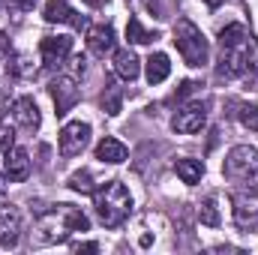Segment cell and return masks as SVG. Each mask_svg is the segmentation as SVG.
I'll return each instance as SVG.
<instances>
[{
	"label": "cell",
	"mask_w": 258,
	"mask_h": 255,
	"mask_svg": "<svg viewBox=\"0 0 258 255\" xmlns=\"http://www.w3.org/2000/svg\"><path fill=\"white\" fill-rule=\"evenodd\" d=\"M90 228V219L72 207V204H60L57 210L45 213L36 225V243H63L69 234L75 231H87Z\"/></svg>",
	"instance_id": "1"
},
{
	"label": "cell",
	"mask_w": 258,
	"mask_h": 255,
	"mask_svg": "<svg viewBox=\"0 0 258 255\" xmlns=\"http://www.w3.org/2000/svg\"><path fill=\"white\" fill-rule=\"evenodd\" d=\"M93 207H96V216L105 228H117L132 213V195L120 180H108L93 192Z\"/></svg>",
	"instance_id": "2"
},
{
	"label": "cell",
	"mask_w": 258,
	"mask_h": 255,
	"mask_svg": "<svg viewBox=\"0 0 258 255\" xmlns=\"http://www.w3.org/2000/svg\"><path fill=\"white\" fill-rule=\"evenodd\" d=\"M222 174L240 189H258V150L249 144L231 147L222 162Z\"/></svg>",
	"instance_id": "3"
},
{
	"label": "cell",
	"mask_w": 258,
	"mask_h": 255,
	"mask_svg": "<svg viewBox=\"0 0 258 255\" xmlns=\"http://www.w3.org/2000/svg\"><path fill=\"white\" fill-rule=\"evenodd\" d=\"M174 45H177L183 63L195 66V69L204 66L207 63V57H210V45H207L204 33L195 27L189 18H180V21L174 24Z\"/></svg>",
	"instance_id": "4"
},
{
	"label": "cell",
	"mask_w": 258,
	"mask_h": 255,
	"mask_svg": "<svg viewBox=\"0 0 258 255\" xmlns=\"http://www.w3.org/2000/svg\"><path fill=\"white\" fill-rule=\"evenodd\" d=\"M231 213L237 228L255 231L258 228V189H237L231 195Z\"/></svg>",
	"instance_id": "5"
},
{
	"label": "cell",
	"mask_w": 258,
	"mask_h": 255,
	"mask_svg": "<svg viewBox=\"0 0 258 255\" xmlns=\"http://www.w3.org/2000/svg\"><path fill=\"white\" fill-rule=\"evenodd\" d=\"M87 141H90V123H84V120H72V123H66V126L60 129V138H57L60 156H63V159L78 156V153L87 147Z\"/></svg>",
	"instance_id": "6"
},
{
	"label": "cell",
	"mask_w": 258,
	"mask_h": 255,
	"mask_svg": "<svg viewBox=\"0 0 258 255\" xmlns=\"http://www.w3.org/2000/svg\"><path fill=\"white\" fill-rule=\"evenodd\" d=\"M48 93H51L54 108H57V114H60V117L69 114V111L78 105V99H81V90H78V84H75V78H72V75H57V78L48 84Z\"/></svg>",
	"instance_id": "7"
},
{
	"label": "cell",
	"mask_w": 258,
	"mask_h": 255,
	"mask_svg": "<svg viewBox=\"0 0 258 255\" xmlns=\"http://www.w3.org/2000/svg\"><path fill=\"white\" fill-rule=\"evenodd\" d=\"M249 45L252 39H246L243 45H228V48H219V75L225 78H237L249 69Z\"/></svg>",
	"instance_id": "8"
},
{
	"label": "cell",
	"mask_w": 258,
	"mask_h": 255,
	"mask_svg": "<svg viewBox=\"0 0 258 255\" xmlns=\"http://www.w3.org/2000/svg\"><path fill=\"white\" fill-rule=\"evenodd\" d=\"M204 123H207V108H204V102H189V105H183V108L174 114L171 129L180 132V135H195V132L204 129Z\"/></svg>",
	"instance_id": "9"
},
{
	"label": "cell",
	"mask_w": 258,
	"mask_h": 255,
	"mask_svg": "<svg viewBox=\"0 0 258 255\" xmlns=\"http://www.w3.org/2000/svg\"><path fill=\"white\" fill-rule=\"evenodd\" d=\"M72 51V36H45L39 42V54H42V66L45 69H57L69 60Z\"/></svg>",
	"instance_id": "10"
},
{
	"label": "cell",
	"mask_w": 258,
	"mask_h": 255,
	"mask_svg": "<svg viewBox=\"0 0 258 255\" xmlns=\"http://www.w3.org/2000/svg\"><path fill=\"white\" fill-rule=\"evenodd\" d=\"M21 237V213L18 207L12 204H3L0 207V246L3 249H12Z\"/></svg>",
	"instance_id": "11"
},
{
	"label": "cell",
	"mask_w": 258,
	"mask_h": 255,
	"mask_svg": "<svg viewBox=\"0 0 258 255\" xmlns=\"http://www.w3.org/2000/svg\"><path fill=\"white\" fill-rule=\"evenodd\" d=\"M3 168L9 174L12 183H21L30 177V153L24 147H9L6 150V159H3Z\"/></svg>",
	"instance_id": "12"
},
{
	"label": "cell",
	"mask_w": 258,
	"mask_h": 255,
	"mask_svg": "<svg viewBox=\"0 0 258 255\" xmlns=\"http://www.w3.org/2000/svg\"><path fill=\"white\" fill-rule=\"evenodd\" d=\"M12 120L21 129H27V132H36L39 123H42L39 108H36V102H33L30 96H18V99L12 102Z\"/></svg>",
	"instance_id": "13"
},
{
	"label": "cell",
	"mask_w": 258,
	"mask_h": 255,
	"mask_svg": "<svg viewBox=\"0 0 258 255\" xmlns=\"http://www.w3.org/2000/svg\"><path fill=\"white\" fill-rule=\"evenodd\" d=\"M42 18L48 24H72V27L84 24V18H78V12L69 6V0H48L42 9Z\"/></svg>",
	"instance_id": "14"
},
{
	"label": "cell",
	"mask_w": 258,
	"mask_h": 255,
	"mask_svg": "<svg viewBox=\"0 0 258 255\" xmlns=\"http://www.w3.org/2000/svg\"><path fill=\"white\" fill-rule=\"evenodd\" d=\"M114 27L111 24H96V27H90L87 30V48H90V54H96V57H105L108 51H114Z\"/></svg>",
	"instance_id": "15"
},
{
	"label": "cell",
	"mask_w": 258,
	"mask_h": 255,
	"mask_svg": "<svg viewBox=\"0 0 258 255\" xmlns=\"http://www.w3.org/2000/svg\"><path fill=\"white\" fill-rule=\"evenodd\" d=\"M114 72H117V78H123V81H135L138 72H141V60L135 57V51L117 48V51H114Z\"/></svg>",
	"instance_id": "16"
},
{
	"label": "cell",
	"mask_w": 258,
	"mask_h": 255,
	"mask_svg": "<svg viewBox=\"0 0 258 255\" xmlns=\"http://www.w3.org/2000/svg\"><path fill=\"white\" fill-rule=\"evenodd\" d=\"M126 156H129L126 144L117 141V138H102V141L96 144V159H99V162H111V165H117V162H123Z\"/></svg>",
	"instance_id": "17"
},
{
	"label": "cell",
	"mask_w": 258,
	"mask_h": 255,
	"mask_svg": "<svg viewBox=\"0 0 258 255\" xmlns=\"http://www.w3.org/2000/svg\"><path fill=\"white\" fill-rule=\"evenodd\" d=\"M174 171H177V177L183 180V183H201V177H204V162L201 159H189V156H183V159H177L174 162Z\"/></svg>",
	"instance_id": "18"
},
{
	"label": "cell",
	"mask_w": 258,
	"mask_h": 255,
	"mask_svg": "<svg viewBox=\"0 0 258 255\" xmlns=\"http://www.w3.org/2000/svg\"><path fill=\"white\" fill-rule=\"evenodd\" d=\"M168 72H171V60H168V54L156 51V54L147 57V81H150V84H162V81L168 78Z\"/></svg>",
	"instance_id": "19"
},
{
	"label": "cell",
	"mask_w": 258,
	"mask_h": 255,
	"mask_svg": "<svg viewBox=\"0 0 258 255\" xmlns=\"http://www.w3.org/2000/svg\"><path fill=\"white\" fill-rule=\"evenodd\" d=\"M249 36H246V27L243 24H228L219 30V48H228V45H243Z\"/></svg>",
	"instance_id": "20"
},
{
	"label": "cell",
	"mask_w": 258,
	"mask_h": 255,
	"mask_svg": "<svg viewBox=\"0 0 258 255\" xmlns=\"http://www.w3.org/2000/svg\"><path fill=\"white\" fill-rule=\"evenodd\" d=\"M126 39H129V42H135V45H147V42H153V39H156V33H153V30H147L138 18H129Z\"/></svg>",
	"instance_id": "21"
},
{
	"label": "cell",
	"mask_w": 258,
	"mask_h": 255,
	"mask_svg": "<svg viewBox=\"0 0 258 255\" xmlns=\"http://www.w3.org/2000/svg\"><path fill=\"white\" fill-rule=\"evenodd\" d=\"M120 102H123V93H120V87H105V93H102V108L114 117V114H120Z\"/></svg>",
	"instance_id": "22"
},
{
	"label": "cell",
	"mask_w": 258,
	"mask_h": 255,
	"mask_svg": "<svg viewBox=\"0 0 258 255\" xmlns=\"http://www.w3.org/2000/svg\"><path fill=\"white\" fill-rule=\"evenodd\" d=\"M69 189L81 192V195H93V174L90 171H75L72 177H69Z\"/></svg>",
	"instance_id": "23"
},
{
	"label": "cell",
	"mask_w": 258,
	"mask_h": 255,
	"mask_svg": "<svg viewBox=\"0 0 258 255\" xmlns=\"http://www.w3.org/2000/svg\"><path fill=\"white\" fill-rule=\"evenodd\" d=\"M198 219L204 222V225H219V210H216V201L213 198H204L201 201V207H198Z\"/></svg>",
	"instance_id": "24"
},
{
	"label": "cell",
	"mask_w": 258,
	"mask_h": 255,
	"mask_svg": "<svg viewBox=\"0 0 258 255\" xmlns=\"http://www.w3.org/2000/svg\"><path fill=\"white\" fill-rule=\"evenodd\" d=\"M237 120H240L246 129L258 132V105H240V111H237Z\"/></svg>",
	"instance_id": "25"
},
{
	"label": "cell",
	"mask_w": 258,
	"mask_h": 255,
	"mask_svg": "<svg viewBox=\"0 0 258 255\" xmlns=\"http://www.w3.org/2000/svg\"><path fill=\"white\" fill-rule=\"evenodd\" d=\"M9 147H15V129L9 126V123H3V120H0V150L6 153Z\"/></svg>",
	"instance_id": "26"
},
{
	"label": "cell",
	"mask_w": 258,
	"mask_h": 255,
	"mask_svg": "<svg viewBox=\"0 0 258 255\" xmlns=\"http://www.w3.org/2000/svg\"><path fill=\"white\" fill-rule=\"evenodd\" d=\"M198 87H201L198 81H183V84H180V90L174 93V99H186V96H192V93L198 90Z\"/></svg>",
	"instance_id": "27"
},
{
	"label": "cell",
	"mask_w": 258,
	"mask_h": 255,
	"mask_svg": "<svg viewBox=\"0 0 258 255\" xmlns=\"http://www.w3.org/2000/svg\"><path fill=\"white\" fill-rule=\"evenodd\" d=\"M9 3H12L18 12H30V9L36 6V0H9Z\"/></svg>",
	"instance_id": "28"
},
{
	"label": "cell",
	"mask_w": 258,
	"mask_h": 255,
	"mask_svg": "<svg viewBox=\"0 0 258 255\" xmlns=\"http://www.w3.org/2000/svg\"><path fill=\"white\" fill-rule=\"evenodd\" d=\"M75 252H99V243H75Z\"/></svg>",
	"instance_id": "29"
},
{
	"label": "cell",
	"mask_w": 258,
	"mask_h": 255,
	"mask_svg": "<svg viewBox=\"0 0 258 255\" xmlns=\"http://www.w3.org/2000/svg\"><path fill=\"white\" fill-rule=\"evenodd\" d=\"M6 54H9V42H6V36L0 33V60H3Z\"/></svg>",
	"instance_id": "30"
},
{
	"label": "cell",
	"mask_w": 258,
	"mask_h": 255,
	"mask_svg": "<svg viewBox=\"0 0 258 255\" xmlns=\"http://www.w3.org/2000/svg\"><path fill=\"white\" fill-rule=\"evenodd\" d=\"M6 105H9V102H6V96H0V120H3V114H6Z\"/></svg>",
	"instance_id": "31"
},
{
	"label": "cell",
	"mask_w": 258,
	"mask_h": 255,
	"mask_svg": "<svg viewBox=\"0 0 258 255\" xmlns=\"http://www.w3.org/2000/svg\"><path fill=\"white\" fill-rule=\"evenodd\" d=\"M204 3H207V6H210V9H216V6H222V3H225V0H204Z\"/></svg>",
	"instance_id": "32"
},
{
	"label": "cell",
	"mask_w": 258,
	"mask_h": 255,
	"mask_svg": "<svg viewBox=\"0 0 258 255\" xmlns=\"http://www.w3.org/2000/svg\"><path fill=\"white\" fill-rule=\"evenodd\" d=\"M141 3H144L147 9H153V12H156V0H141Z\"/></svg>",
	"instance_id": "33"
},
{
	"label": "cell",
	"mask_w": 258,
	"mask_h": 255,
	"mask_svg": "<svg viewBox=\"0 0 258 255\" xmlns=\"http://www.w3.org/2000/svg\"><path fill=\"white\" fill-rule=\"evenodd\" d=\"M84 3H87V6H102L105 0H84Z\"/></svg>",
	"instance_id": "34"
},
{
	"label": "cell",
	"mask_w": 258,
	"mask_h": 255,
	"mask_svg": "<svg viewBox=\"0 0 258 255\" xmlns=\"http://www.w3.org/2000/svg\"><path fill=\"white\" fill-rule=\"evenodd\" d=\"M6 192V180H3V171H0V195Z\"/></svg>",
	"instance_id": "35"
},
{
	"label": "cell",
	"mask_w": 258,
	"mask_h": 255,
	"mask_svg": "<svg viewBox=\"0 0 258 255\" xmlns=\"http://www.w3.org/2000/svg\"><path fill=\"white\" fill-rule=\"evenodd\" d=\"M0 6H3V0H0Z\"/></svg>",
	"instance_id": "36"
}]
</instances>
